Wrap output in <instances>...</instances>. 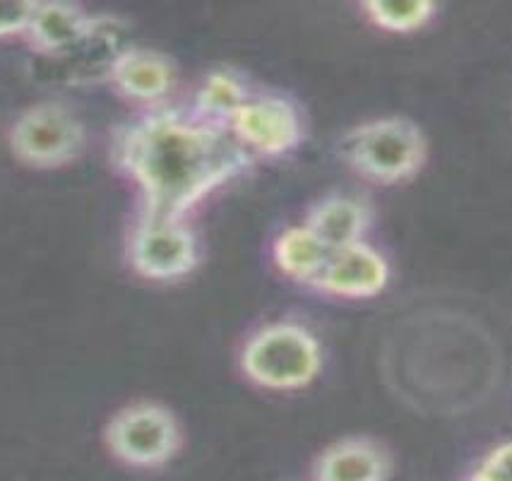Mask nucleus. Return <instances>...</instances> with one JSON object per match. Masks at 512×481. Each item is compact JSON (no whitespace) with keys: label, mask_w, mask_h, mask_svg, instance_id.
<instances>
[{"label":"nucleus","mask_w":512,"mask_h":481,"mask_svg":"<svg viewBox=\"0 0 512 481\" xmlns=\"http://www.w3.org/2000/svg\"><path fill=\"white\" fill-rule=\"evenodd\" d=\"M106 448L133 469H162L181 453L183 431L162 402L140 400L118 409L106 426Z\"/></svg>","instance_id":"nucleus-6"},{"label":"nucleus","mask_w":512,"mask_h":481,"mask_svg":"<svg viewBox=\"0 0 512 481\" xmlns=\"http://www.w3.org/2000/svg\"><path fill=\"white\" fill-rule=\"evenodd\" d=\"M231 135L255 162L294 154L306 140L299 102L277 89H255L229 123Z\"/></svg>","instance_id":"nucleus-7"},{"label":"nucleus","mask_w":512,"mask_h":481,"mask_svg":"<svg viewBox=\"0 0 512 481\" xmlns=\"http://www.w3.org/2000/svg\"><path fill=\"white\" fill-rule=\"evenodd\" d=\"M113 92L121 94L125 102L142 109L174 102L178 87V70L166 53L142 46H125L113 61L109 77Z\"/></svg>","instance_id":"nucleus-9"},{"label":"nucleus","mask_w":512,"mask_h":481,"mask_svg":"<svg viewBox=\"0 0 512 481\" xmlns=\"http://www.w3.org/2000/svg\"><path fill=\"white\" fill-rule=\"evenodd\" d=\"M390 450L375 438L349 436L327 445L313 465V481H390Z\"/></svg>","instance_id":"nucleus-11"},{"label":"nucleus","mask_w":512,"mask_h":481,"mask_svg":"<svg viewBox=\"0 0 512 481\" xmlns=\"http://www.w3.org/2000/svg\"><path fill=\"white\" fill-rule=\"evenodd\" d=\"M375 222V210L361 195L330 193L318 198L306 210L303 224L325 243L330 251L366 241Z\"/></svg>","instance_id":"nucleus-10"},{"label":"nucleus","mask_w":512,"mask_h":481,"mask_svg":"<svg viewBox=\"0 0 512 481\" xmlns=\"http://www.w3.org/2000/svg\"><path fill=\"white\" fill-rule=\"evenodd\" d=\"M253 92L255 89L246 80V75L224 65V68H214L207 75H202L188 104L205 121L229 128L231 118L248 102Z\"/></svg>","instance_id":"nucleus-14"},{"label":"nucleus","mask_w":512,"mask_h":481,"mask_svg":"<svg viewBox=\"0 0 512 481\" xmlns=\"http://www.w3.org/2000/svg\"><path fill=\"white\" fill-rule=\"evenodd\" d=\"M82 118L61 99H44L22 109L8 130L10 152L34 169H58L75 162L85 150Z\"/></svg>","instance_id":"nucleus-5"},{"label":"nucleus","mask_w":512,"mask_h":481,"mask_svg":"<svg viewBox=\"0 0 512 481\" xmlns=\"http://www.w3.org/2000/svg\"><path fill=\"white\" fill-rule=\"evenodd\" d=\"M359 13L366 22L385 34H414L421 32L436 20L440 8L431 0H414V3H361Z\"/></svg>","instance_id":"nucleus-15"},{"label":"nucleus","mask_w":512,"mask_h":481,"mask_svg":"<svg viewBox=\"0 0 512 481\" xmlns=\"http://www.w3.org/2000/svg\"><path fill=\"white\" fill-rule=\"evenodd\" d=\"M390 279L392 265L388 255L366 239L332 251L308 289L327 299L368 301L378 299L390 287Z\"/></svg>","instance_id":"nucleus-8"},{"label":"nucleus","mask_w":512,"mask_h":481,"mask_svg":"<svg viewBox=\"0 0 512 481\" xmlns=\"http://www.w3.org/2000/svg\"><path fill=\"white\" fill-rule=\"evenodd\" d=\"M128 265L147 282H181L198 270L202 243L190 219L174 217H135L125 243Z\"/></svg>","instance_id":"nucleus-4"},{"label":"nucleus","mask_w":512,"mask_h":481,"mask_svg":"<svg viewBox=\"0 0 512 481\" xmlns=\"http://www.w3.org/2000/svg\"><path fill=\"white\" fill-rule=\"evenodd\" d=\"M325 366L320 337L301 320L279 318L258 325L238 349V371L270 393H296L318 380Z\"/></svg>","instance_id":"nucleus-2"},{"label":"nucleus","mask_w":512,"mask_h":481,"mask_svg":"<svg viewBox=\"0 0 512 481\" xmlns=\"http://www.w3.org/2000/svg\"><path fill=\"white\" fill-rule=\"evenodd\" d=\"M37 3H0V37L25 34Z\"/></svg>","instance_id":"nucleus-17"},{"label":"nucleus","mask_w":512,"mask_h":481,"mask_svg":"<svg viewBox=\"0 0 512 481\" xmlns=\"http://www.w3.org/2000/svg\"><path fill=\"white\" fill-rule=\"evenodd\" d=\"M97 17L70 3H37L25 37L37 53L68 56L80 49L94 32Z\"/></svg>","instance_id":"nucleus-12"},{"label":"nucleus","mask_w":512,"mask_h":481,"mask_svg":"<svg viewBox=\"0 0 512 481\" xmlns=\"http://www.w3.org/2000/svg\"><path fill=\"white\" fill-rule=\"evenodd\" d=\"M111 162L138 193L140 215L174 219H190L255 166L229 128L176 102L142 109L113 128Z\"/></svg>","instance_id":"nucleus-1"},{"label":"nucleus","mask_w":512,"mask_h":481,"mask_svg":"<svg viewBox=\"0 0 512 481\" xmlns=\"http://www.w3.org/2000/svg\"><path fill=\"white\" fill-rule=\"evenodd\" d=\"M472 481H512V441H505L498 448H493L476 465Z\"/></svg>","instance_id":"nucleus-16"},{"label":"nucleus","mask_w":512,"mask_h":481,"mask_svg":"<svg viewBox=\"0 0 512 481\" xmlns=\"http://www.w3.org/2000/svg\"><path fill=\"white\" fill-rule=\"evenodd\" d=\"M330 253V248L303 222L279 231L272 241V263L284 277L303 287H311L315 282Z\"/></svg>","instance_id":"nucleus-13"},{"label":"nucleus","mask_w":512,"mask_h":481,"mask_svg":"<svg viewBox=\"0 0 512 481\" xmlns=\"http://www.w3.org/2000/svg\"><path fill=\"white\" fill-rule=\"evenodd\" d=\"M424 128L409 116H380L363 121L339 140V159L373 186H402L414 181L428 162Z\"/></svg>","instance_id":"nucleus-3"}]
</instances>
